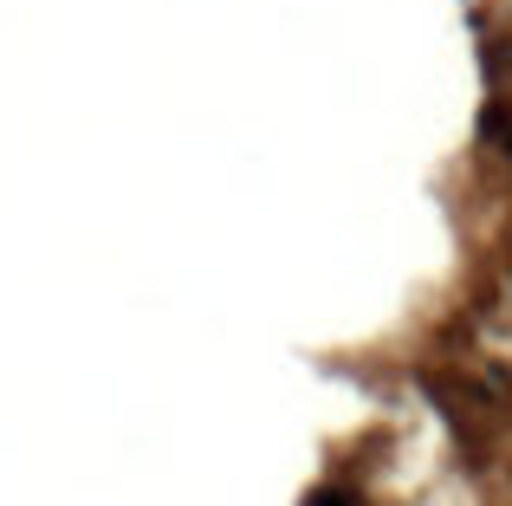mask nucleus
<instances>
[{"mask_svg":"<svg viewBox=\"0 0 512 506\" xmlns=\"http://www.w3.org/2000/svg\"><path fill=\"white\" fill-rule=\"evenodd\" d=\"M305 506H357V500H350V494H344V487H318V494H312V500H305Z\"/></svg>","mask_w":512,"mask_h":506,"instance_id":"f257e3e1","label":"nucleus"},{"mask_svg":"<svg viewBox=\"0 0 512 506\" xmlns=\"http://www.w3.org/2000/svg\"><path fill=\"white\" fill-rule=\"evenodd\" d=\"M487 130H500V137H506V150H512V124H506V117H487Z\"/></svg>","mask_w":512,"mask_h":506,"instance_id":"f03ea898","label":"nucleus"}]
</instances>
